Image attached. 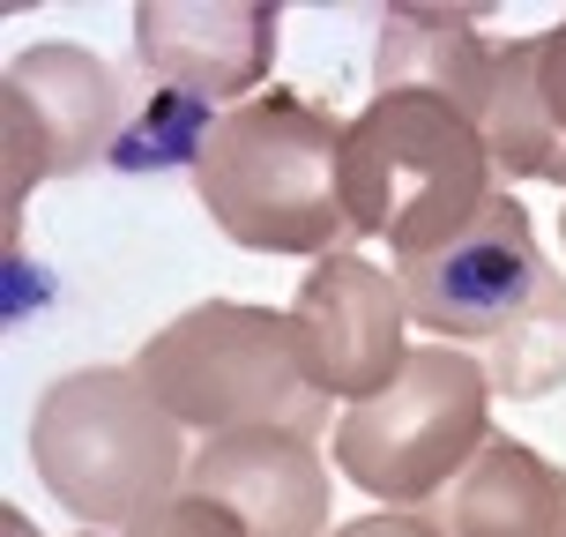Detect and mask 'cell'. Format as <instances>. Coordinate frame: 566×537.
<instances>
[{"label": "cell", "instance_id": "6da1fadb", "mask_svg": "<svg viewBox=\"0 0 566 537\" xmlns=\"http://www.w3.org/2000/svg\"><path fill=\"white\" fill-rule=\"evenodd\" d=\"M410 321L432 343L470 351L492 381V396L544 403L566 389V277L544 261L530 209L500 187L484 217L454 247L396 269Z\"/></svg>", "mask_w": 566, "mask_h": 537}, {"label": "cell", "instance_id": "7a4b0ae2", "mask_svg": "<svg viewBox=\"0 0 566 537\" xmlns=\"http://www.w3.org/2000/svg\"><path fill=\"white\" fill-rule=\"evenodd\" d=\"M343 135L350 120L298 90H261L231 105L195 157V195L209 225L247 255H336L350 239Z\"/></svg>", "mask_w": 566, "mask_h": 537}, {"label": "cell", "instance_id": "3957f363", "mask_svg": "<svg viewBox=\"0 0 566 537\" xmlns=\"http://www.w3.org/2000/svg\"><path fill=\"white\" fill-rule=\"evenodd\" d=\"M492 142L478 120L454 113L432 90H373L366 113L343 135V217L350 239H380L396 269L454 247L484 217L492 187Z\"/></svg>", "mask_w": 566, "mask_h": 537}, {"label": "cell", "instance_id": "277c9868", "mask_svg": "<svg viewBox=\"0 0 566 537\" xmlns=\"http://www.w3.org/2000/svg\"><path fill=\"white\" fill-rule=\"evenodd\" d=\"M30 463L83 530H127L187 493V425L142 389L135 366L60 373L30 411Z\"/></svg>", "mask_w": 566, "mask_h": 537}, {"label": "cell", "instance_id": "5b68a950", "mask_svg": "<svg viewBox=\"0 0 566 537\" xmlns=\"http://www.w3.org/2000/svg\"><path fill=\"white\" fill-rule=\"evenodd\" d=\"M142 389L165 403L171 419L217 441V433H336L328 425V396L298 366V337L291 313L247 307V299H201L179 321H165L157 337L135 351Z\"/></svg>", "mask_w": 566, "mask_h": 537}, {"label": "cell", "instance_id": "8992f818", "mask_svg": "<svg viewBox=\"0 0 566 537\" xmlns=\"http://www.w3.org/2000/svg\"><path fill=\"white\" fill-rule=\"evenodd\" d=\"M484 441H492V381L454 343H418L396 389L350 403L328 433L336 471L380 508H440Z\"/></svg>", "mask_w": 566, "mask_h": 537}, {"label": "cell", "instance_id": "52a82bcc", "mask_svg": "<svg viewBox=\"0 0 566 537\" xmlns=\"http://www.w3.org/2000/svg\"><path fill=\"white\" fill-rule=\"evenodd\" d=\"M127 127V75L90 45H23L0 75V149H8V261L23 239V202L38 179H67L113 157Z\"/></svg>", "mask_w": 566, "mask_h": 537}, {"label": "cell", "instance_id": "ba28073f", "mask_svg": "<svg viewBox=\"0 0 566 537\" xmlns=\"http://www.w3.org/2000/svg\"><path fill=\"white\" fill-rule=\"evenodd\" d=\"M291 337H298V366L328 403H373L396 389L410 366V299L402 277L366 261L358 247L321 255L291 299Z\"/></svg>", "mask_w": 566, "mask_h": 537}, {"label": "cell", "instance_id": "9c48e42d", "mask_svg": "<svg viewBox=\"0 0 566 537\" xmlns=\"http://www.w3.org/2000/svg\"><path fill=\"white\" fill-rule=\"evenodd\" d=\"M283 8L276 0H142L135 68L157 90H187L201 105H247L269 83Z\"/></svg>", "mask_w": 566, "mask_h": 537}, {"label": "cell", "instance_id": "30bf717a", "mask_svg": "<svg viewBox=\"0 0 566 537\" xmlns=\"http://www.w3.org/2000/svg\"><path fill=\"white\" fill-rule=\"evenodd\" d=\"M187 493L239 515L247 537H336L328 530V463L306 433H217L187 463Z\"/></svg>", "mask_w": 566, "mask_h": 537}, {"label": "cell", "instance_id": "8fae6325", "mask_svg": "<svg viewBox=\"0 0 566 537\" xmlns=\"http://www.w3.org/2000/svg\"><path fill=\"white\" fill-rule=\"evenodd\" d=\"M492 8H440V0H396L380 8V53H373V90H432L454 113H484L492 97ZM484 135V127H478Z\"/></svg>", "mask_w": 566, "mask_h": 537}, {"label": "cell", "instance_id": "7c38bea8", "mask_svg": "<svg viewBox=\"0 0 566 537\" xmlns=\"http://www.w3.org/2000/svg\"><path fill=\"white\" fill-rule=\"evenodd\" d=\"M448 537H566V471L514 433H492L440 500Z\"/></svg>", "mask_w": 566, "mask_h": 537}, {"label": "cell", "instance_id": "4fadbf2b", "mask_svg": "<svg viewBox=\"0 0 566 537\" xmlns=\"http://www.w3.org/2000/svg\"><path fill=\"white\" fill-rule=\"evenodd\" d=\"M217 120L224 113L201 105V97H187V90H149V105L127 113V127H119L113 165L119 172H157V165H187L195 172V157H201V142H209Z\"/></svg>", "mask_w": 566, "mask_h": 537}, {"label": "cell", "instance_id": "5bb4252c", "mask_svg": "<svg viewBox=\"0 0 566 537\" xmlns=\"http://www.w3.org/2000/svg\"><path fill=\"white\" fill-rule=\"evenodd\" d=\"M83 537H247V530H239L231 508L201 500V493H179V500H165V508L135 515L127 530H83Z\"/></svg>", "mask_w": 566, "mask_h": 537}, {"label": "cell", "instance_id": "9a60e30c", "mask_svg": "<svg viewBox=\"0 0 566 537\" xmlns=\"http://www.w3.org/2000/svg\"><path fill=\"white\" fill-rule=\"evenodd\" d=\"M537 105L552 120V135L566 142V16L552 30H537Z\"/></svg>", "mask_w": 566, "mask_h": 537}, {"label": "cell", "instance_id": "2e32d148", "mask_svg": "<svg viewBox=\"0 0 566 537\" xmlns=\"http://www.w3.org/2000/svg\"><path fill=\"white\" fill-rule=\"evenodd\" d=\"M336 537H448V530H440V515H424V508H380V515L343 523Z\"/></svg>", "mask_w": 566, "mask_h": 537}, {"label": "cell", "instance_id": "e0dca14e", "mask_svg": "<svg viewBox=\"0 0 566 537\" xmlns=\"http://www.w3.org/2000/svg\"><path fill=\"white\" fill-rule=\"evenodd\" d=\"M0 537H38V523L23 508H0Z\"/></svg>", "mask_w": 566, "mask_h": 537}, {"label": "cell", "instance_id": "ac0fdd59", "mask_svg": "<svg viewBox=\"0 0 566 537\" xmlns=\"http://www.w3.org/2000/svg\"><path fill=\"white\" fill-rule=\"evenodd\" d=\"M559 247H566V209H559Z\"/></svg>", "mask_w": 566, "mask_h": 537}]
</instances>
